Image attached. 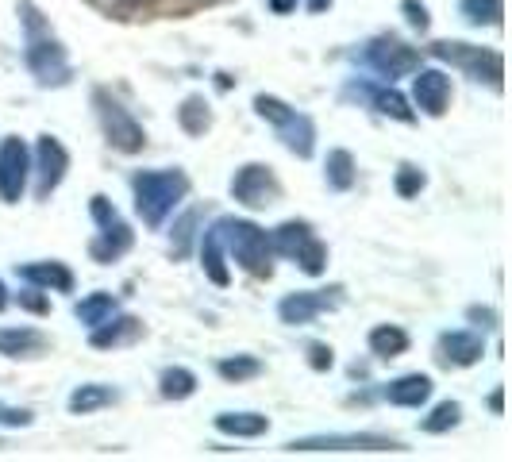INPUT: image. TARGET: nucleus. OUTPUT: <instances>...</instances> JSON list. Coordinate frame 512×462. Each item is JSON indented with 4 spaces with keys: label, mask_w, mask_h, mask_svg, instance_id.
<instances>
[{
    "label": "nucleus",
    "mask_w": 512,
    "mask_h": 462,
    "mask_svg": "<svg viewBox=\"0 0 512 462\" xmlns=\"http://www.w3.org/2000/svg\"><path fill=\"white\" fill-rule=\"evenodd\" d=\"M20 24L27 31V51H24V62L31 77L43 85V89H58V85H70V77H74V66H70V58H66V47L54 39L51 24L43 20V12L31 4V0H20Z\"/></svg>",
    "instance_id": "nucleus-1"
},
{
    "label": "nucleus",
    "mask_w": 512,
    "mask_h": 462,
    "mask_svg": "<svg viewBox=\"0 0 512 462\" xmlns=\"http://www.w3.org/2000/svg\"><path fill=\"white\" fill-rule=\"evenodd\" d=\"M131 193H135V212L147 228H162L166 216L189 197V174L178 166L166 170H139L131 174Z\"/></svg>",
    "instance_id": "nucleus-2"
},
{
    "label": "nucleus",
    "mask_w": 512,
    "mask_h": 462,
    "mask_svg": "<svg viewBox=\"0 0 512 462\" xmlns=\"http://www.w3.org/2000/svg\"><path fill=\"white\" fill-rule=\"evenodd\" d=\"M224 247L251 278H270L274 274V243L255 220L224 216Z\"/></svg>",
    "instance_id": "nucleus-3"
},
{
    "label": "nucleus",
    "mask_w": 512,
    "mask_h": 462,
    "mask_svg": "<svg viewBox=\"0 0 512 462\" xmlns=\"http://www.w3.org/2000/svg\"><path fill=\"white\" fill-rule=\"evenodd\" d=\"M428 54L459 66L462 74L474 77V81H486L489 89H497V93L505 89V58L493 47H474V43H462V39H439V43L428 47Z\"/></svg>",
    "instance_id": "nucleus-4"
},
{
    "label": "nucleus",
    "mask_w": 512,
    "mask_h": 462,
    "mask_svg": "<svg viewBox=\"0 0 512 462\" xmlns=\"http://www.w3.org/2000/svg\"><path fill=\"white\" fill-rule=\"evenodd\" d=\"M89 216H93V224H97V235H93V243H89L93 262H97V266L120 262V258L131 251V243H135V231H131L128 220L120 216V208L97 193V197L89 201Z\"/></svg>",
    "instance_id": "nucleus-5"
},
{
    "label": "nucleus",
    "mask_w": 512,
    "mask_h": 462,
    "mask_svg": "<svg viewBox=\"0 0 512 462\" xmlns=\"http://www.w3.org/2000/svg\"><path fill=\"white\" fill-rule=\"evenodd\" d=\"M93 108H97V120H101L104 143L120 154H139L147 147V131L143 124L131 116V108L116 101L108 89H93Z\"/></svg>",
    "instance_id": "nucleus-6"
},
{
    "label": "nucleus",
    "mask_w": 512,
    "mask_h": 462,
    "mask_svg": "<svg viewBox=\"0 0 512 462\" xmlns=\"http://www.w3.org/2000/svg\"><path fill=\"white\" fill-rule=\"evenodd\" d=\"M274 251L285 258H293L301 270H305L308 278H320L324 270H328V243L312 231V224L305 220H285L282 228L274 231Z\"/></svg>",
    "instance_id": "nucleus-7"
},
{
    "label": "nucleus",
    "mask_w": 512,
    "mask_h": 462,
    "mask_svg": "<svg viewBox=\"0 0 512 462\" xmlns=\"http://www.w3.org/2000/svg\"><path fill=\"white\" fill-rule=\"evenodd\" d=\"M359 62L366 66V70H374V74L397 81V77H409L412 70L420 66V51L409 47L405 39H397V35H374V39L362 43Z\"/></svg>",
    "instance_id": "nucleus-8"
},
{
    "label": "nucleus",
    "mask_w": 512,
    "mask_h": 462,
    "mask_svg": "<svg viewBox=\"0 0 512 462\" xmlns=\"http://www.w3.org/2000/svg\"><path fill=\"white\" fill-rule=\"evenodd\" d=\"M231 197H235V205L251 208V212H262V208L282 201V181L274 174V166H266V162H247V166H239L235 178H231Z\"/></svg>",
    "instance_id": "nucleus-9"
},
{
    "label": "nucleus",
    "mask_w": 512,
    "mask_h": 462,
    "mask_svg": "<svg viewBox=\"0 0 512 462\" xmlns=\"http://www.w3.org/2000/svg\"><path fill=\"white\" fill-rule=\"evenodd\" d=\"M27 181H31V151L20 135H4L0 139V201L20 205Z\"/></svg>",
    "instance_id": "nucleus-10"
},
{
    "label": "nucleus",
    "mask_w": 512,
    "mask_h": 462,
    "mask_svg": "<svg viewBox=\"0 0 512 462\" xmlns=\"http://www.w3.org/2000/svg\"><path fill=\"white\" fill-rule=\"evenodd\" d=\"M70 170V151L54 139V135H39L35 143V154H31V178H35V197L47 201L54 189L62 185Z\"/></svg>",
    "instance_id": "nucleus-11"
},
{
    "label": "nucleus",
    "mask_w": 512,
    "mask_h": 462,
    "mask_svg": "<svg viewBox=\"0 0 512 462\" xmlns=\"http://www.w3.org/2000/svg\"><path fill=\"white\" fill-rule=\"evenodd\" d=\"M289 455H312V451H405V443L389 436H374V432H362V436H305V439H289L285 443Z\"/></svg>",
    "instance_id": "nucleus-12"
},
{
    "label": "nucleus",
    "mask_w": 512,
    "mask_h": 462,
    "mask_svg": "<svg viewBox=\"0 0 512 462\" xmlns=\"http://www.w3.org/2000/svg\"><path fill=\"white\" fill-rule=\"evenodd\" d=\"M343 301V289L332 285V289H305V293H285L278 301V316L289 328H301V324H312L320 312H332Z\"/></svg>",
    "instance_id": "nucleus-13"
},
{
    "label": "nucleus",
    "mask_w": 512,
    "mask_h": 462,
    "mask_svg": "<svg viewBox=\"0 0 512 462\" xmlns=\"http://www.w3.org/2000/svg\"><path fill=\"white\" fill-rule=\"evenodd\" d=\"M412 104L424 112V116H447V108H451V77L443 74V70H424V66H416L412 70Z\"/></svg>",
    "instance_id": "nucleus-14"
},
{
    "label": "nucleus",
    "mask_w": 512,
    "mask_h": 462,
    "mask_svg": "<svg viewBox=\"0 0 512 462\" xmlns=\"http://www.w3.org/2000/svg\"><path fill=\"white\" fill-rule=\"evenodd\" d=\"M486 355V339L478 332H470V328H455V332H443L436 343V359L439 366H455V370H466V366H474V362Z\"/></svg>",
    "instance_id": "nucleus-15"
},
{
    "label": "nucleus",
    "mask_w": 512,
    "mask_h": 462,
    "mask_svg": "<svg viewBox=\"0 0 512 462\" xmlns=\"http://www.w3.org/2000/svg\"><path fill=\"white\" fill-rule=\"evenodd\" d=\"M143 335V320L139 316H120V312H112L104 324H97L93 332H89V343L97 347V351H112V347H128Z\"/></svg>",
    "instance_id": "nucleus-16"
},
{
    "label": "nucleus",
    "mask_w": 512,
    "mask_h": 462,
    "mask_svg": "<svg viewBox=\"0 0 512 462\" xmlns=\"http://www.w3.org/2000/svg\"><path fill=\"white\" fill-rule=\"evenodd\" d=\"M16 278L27 285H39V289H51V293H74V270L66 262H24L16 266Z\"/></svg>",
    "instance_id": "nucleus-17"
},
{
    "label": "nucleus",
    "mask_w": 512,
    "mask_h": 462,
    "mask_svg": "<svg viewBox=\"0 0 512 462\" xmlns=\"http://www.w3.org/2000/svg\"><path fill=\"white\" fill-rule=\"evenodd\" d=\"M347 93H355V97H366V101L374 104L382 116L397 120V124H416V112L409 108L405 93H397L393 85H351Z\"/></svg>",
    "instance_id": "nucleus-18"
},
{
    "label": "nucleus",
    "mask_w": 512,
    "mask_h": 462,
    "mask_svg": "<svg viewBox=\"0 0 512 462\" xmlns=\"http://www.w3.org/2000/svg\"><path fill=\"white\" fill-rule=\"evenodd\" d=\"M201 266H205L208 282L212 285H231V270L228 262H224V216L212 224V228H205V235H201Z\"/></svg>",
    "instance_id": "nucleus-19"
},
{
    "label": "nucleus",
    "mask_w": 512,
    "mask_h": 462,
    "mask_svg": "<svg viewBox=\"0 0 512 462\" xmlns=\"http://www.w3.org/2000/svg\"><path fill=\"white\" fill-rule=\"evenodd\" d=\"M432 389L436 385H432L428 374H401V378H393L385 385V401L397 405V409H420V405L432 401Z\"/></svg>",
    "instance_id": "nucleus-20"
},
{
    "label": "nucleus",
    "mask_w": 512,
    "mask_h": 462,
    "mask_svg": "<svg viewBox=\"0 0 512 462\" xmlns=\"http://www.w3.org/2000/svg\"><path fill=\"white\" fill-rule=\"evenodd\" d=\"M51 347V339L39 332V328H0V355L4 359H35V355H43Z\"/></svg>",
    "instance_id": "nucleus-21"
},
{
    "label": "nucleus",
    "mask_w": 512,
    "mask_h": 462,
    "mask_svg": "<svg viewBox=\"0 0 512 462\" xmlns=\"http://www.w3.org/2000/svg\"><path fill=\"white\" fill-rule=\"evenodd\" d=\"M278 139L285 143V151H293L297 158H312V151H316V124L308 120L305 112L293 108L278 124Z\"/></svg>",
    "instance_id": "nucleus-22"
},
{
    "label": "nucleus",
    "mask_w": 512,
    "mask_h": 462,
    "mask_svg": "<svg viewBox=\"0 0 512 462\" xmlns=\"http://www.w3.org/2000/svg\"><path fill=\"white\" fill-rule=\"evenodd\" d=\"M216 432L228 439H258L270 432V420L262 412H220L216 420Z\"/></svg>",
    "instance_id": "nucleus-23"
},
{
    "label": "nucleus",
    "mask_w": 512,
    "mask_h": 462,
    "mask_svg": "<svg viewBox=\"0 0 512 462\" xmlns=\"http://www.w3.org/2000/svg\"><path fill=\"white\" fill-rule=\"evenodd\" d=\"M366 343H370L374 359H401L409 351V332L397 328V324H378V328H370Z\"/></svg>",
    "instance_id": "nucleus-24"
},
{
    "label": "nucleus",
    "mask_w": 512,
    "mask_h": 462,
    "mask_svg": "<svg viewBox=\"0 0 512 462\" xmlns=\"http://www.w3.org/2000/svg\"><path fill=\"white\" fill-rule=\"evenodd\" d=\"M116 401H120V389L89 382V385H77L74 393H70V412H74V416H89V412L108 409V405H116Z\"/></svg>",
    "instance_id": "nucleus-25"
},
{
    "label": "nucleus",
    "mask_w": 512,
    "mask_h": 462,
    "mask_svg": "<svg viewBox=\"0 0 512 462\" xmlns=\"http://www.w3.org/2000/svg\"><path fill=\"white\" fill-rule=\"evenodd\" d=\"M324 181H328V189L335 193H347L355 181H359V166H355V154L343 151V147H335L328 151L324 158Z\"/></svg>",
    "instance_id": "nucleus-26"
},
{
    "label": "nucleus",
    "mask_w": 512,
    "mask_h": 462,
    "mask_svg": "<svg viewBox=\"0 0 512 462\" xmlns=\"http://www.w3.org/2000/svg\"><path fill=\"white\" fill-rule=\"evenodd\" d=\"M112 312H120V301L112 297V293H89V297H81L74 305V316L85 324V328H97V324H104Z\"/></svg>",
    "instance_id": "nucleus-27"
},
{
    "label": "nucleus",
    "mask_w": 512,
    "mask_h": 462,
    "mask_svg": "<svg viewBox=\"0 0 512 462\" xmlns=\"http://www.w3.org/2000/svg\"><path fill=\"white\" fill-rule=\"evenodd\" d=\"M178 124L185 135H205L208 128H212V108H208V101L201 97V93H193V97H185L178 108Z\"/></svg>",
    "instance_id": "nucleus-28"
},
{
    "label": "nucleus",
    "mask_w": 512,
    "mask_h": 462,
    "mask_svg": "<svg viewBox=\"0 0 512 462\" xmlns=\"http://www.w3.org/2000/svg\"><path fill=\"white\" fill-rule=\"evenodd\" d=\"M158 393H162L166 401H185V397L197 393V374L185 370V366H166L162 378H158Z\"/></svg>",
    "instance_id": "nucleus-29"
},
{
    "label": "nucleus",
    "mask_w": 512,
    "mask_h": 462,
    "mask_svg": "<svg viewBox=\"0 0 512 462\" xmlns=\"http://www.w3.org/2000/svg\"><path fill=\"white\" fill-rule=\"evenodd\" d=\"M459 12L470 27H501L505 0H459Z\"/></svg>",
    "instance_id": "nucleus-30"
},
{
    "label": "nucleus",
    "mask_w": 512,
    "mask_h": 462,
    "mask_svg": "<svg viewBox=\"0 0 512 462\" xmlns=\"http://www.w3.org/2000/svg\"><path fill=\"white\" fill-rule=\"evenodd\" d=\"M462 420V405L459 401H439L436 409L428 412L424 420H420V432H428V436H443V432H451V428H459Z\"/></svg>",
    "instance_id": "nucleus-31"
},
{
    "label": "nucleus",
    "mask_w": 512,
    "mask_h": 462,
    "mask_svg": "<svg viewBox=\"0 0 512 462\" xmlns=\"http://www.w3.org/2000/svg\"><path fill=\"white\" fill-rule=\"evenodd\" d=\"M216 374L224 378V382H251V378H258L262 374V359H255V355H228V359L216 362Z\"/></svg>",
    "instance_id": "nucleus-32"
},
{
    "label": "nucleus",
    "mask_w": 512,
    "mask_h": 462,
    "mask_svg": "<svg viewBox=\"0 0 512 462\" xmlns=\"http://www.w3.org/2000/svg\"><path fill=\"white\" fill-rule=\"evenodd\" d=\"M197 224H201V212H197V208H189L178 224H174V231H170V239H174V243H170V255H174V258L189 255V243H193V231H197Z\"/></svg>",
    "instance_id": "nucleus-33"
},
{
    "label": "nucleus",
    "mask_w": 512,
    "mask_h": 462,
    "mask_svg": "<svg viewBox=\"0 0 512 462\" xmlns=\"http://www.w3.org/2000/svg\"><path fill=\"white\" fill-rule=\"evenodd\" d=\"M424 185H428V174H424L420 166H412V162H405V166L397 170V178H393V189H397V197H401V201L420 197V193H424Z\"/></svg>",
    "instance_id": "nucleus-34"
},
{
    "label": "nucleus",
    "mask_w": 512,
    "mask_h": 462,
    "mask_svg": "<svg viewBox=\"0 0 512 462\" xmlns=\"http://www.w3.org/2000/svg\"><path fill=\"white\" fill-rule=\"evenodd\" d=\"M255 112L262 116V120H270V124L278 128V124H282L285 116L293 112V108H289L285 101H278V97H270V93H258V97H255Z\"/></svg>",
    "instance_id": "nucleus-35"
},
{
    "label": "nucleus",
    "mask_w": 512,
    "mask_h": 462,
    "mask_svg": "<svg viewBox=\"0 0 512 462\" xmlns=\"http://www.w3.org/2000/svg\"><path fill=\"white\" fill-rule=\"evenodd\" d=\"M16 301H20V308L35 312V316H47V312H51V297H47V289H39V285H27L24 293H16Z\"/></svg>",
    "instance_id": "nucleus-36"
},
{
    "label": "nucleus",
    "mask_w": 512,
    "mask_h": 462,
    "mask_svg": "<svg viewBox=\"0 0 512 462\" xmlns=\"http://www.w3.org/2000/svg\"><path fill=\"white\" fill-rule=\"evenodd\" d=\"M401 12H405V20H409V27H416V31H428V27H432V16H428V4H420V0H401Z\"/></svg>",
    "instance_id": "nucleus-37"
},
{
    "label": "nucleus",
    "mask_w": 512,
    "mask_h": 462,
    "mask_svg": "<svg viewBox=\"0 0 512 462\" xmlns=\"http://www.w3.org/2000/svg\"><path fill=\"white\" fill-rule=\"evenodd\" d=\"M31 420H35L31 409H16V405L0 401V428H31Z\"/></svg>",
    "instance_id": "nucleus-38"
},
{
    "label": "nucleus",
    "mask_w": 512,
    "mask_h": 462,
    "mask_svg": "<svg viewBox=\"0 0 512 462\" xmlns=\"http://www.w3.org/2000/svg\"><path fill=\"white\" fill-rule=\"evenodd\" d=\"M308 366H312L316 374L332 370V366H335V351L328 347V343H308Z\"/></svg>",
    "instance_id": "nucleus-39"
},
{
    "label": "nucleus",
    "mask_w": 512,
    "mask_h": 462,
    "mask_svg": "<svg viewBox=\"0 0 512 462\" xmlns=\"http://www.w3.org/2000/svg\"><path fill=\"white\" fill-rule=\"evenodd\" d=\"M466 316H470V320H474V324H482V328H497V312H493V308H466Z\"/></svg>",
    "instance_id": "nucleus-40"
},
{
    "label": "nucleus",
    "mask_w": 512,
    "mask_h": 462,
    "mask_svg": "<svg viewBox=\"0 0 512 462\" xmlns=\"http://www.w3.org/2000/svg\"><path fill=\"white\" fill-rule=\"evenodd\" d=\"M297 4H301V0H266V8H270L274 16H289V12H297Z\"/></svg>",
    "instance_id": "nucleus-41"
},
{
    "label": "nucleus",
    "mask_w": 512,
    "mask_h": 462,
    "mask_svg": "<svg viewBox=\"0 0 512 462\" xmlns=\"http://www.w3.org/2000/svg\"><path fill=\"white\" fill-rule=\"evenodd\" d=\"M489 409L497 412V416H501V409H505V389H501V385L489 393Z\"/></svg>",
    "instance_id": "nucleus-42"
},
{
    "label": "nucleus",
    "mask_w": 512,
    "mask_h": 462,
    "mask_svg": "<svg viewBox=\"0 0 512 462\" xmlns=\"http://www.w3.org/2000/svg\"><path fill=\"white\" fill-rule=\"evenodd\" d=\"M305 8L312 12V16H320V12H328V8H332V0H308Z\"/></svg>",
    "instance_id": "nucleus-43"
},
{
    "label": "nucleus",
    "mask_w": 512,
    "mask_h": 462,
    "mask_svg": "<svg viewBox=\"0 0 512 462\" xmlns=\"http://www.w3.org/2000/svg\"><path fill=\"white\" fill-rule=\"evenodd\" d=\"M12 305V297H8V289H4V282H0V312Z\"/></svg>",
    "instance_id": "nucleus-44"
}]
</instances>
